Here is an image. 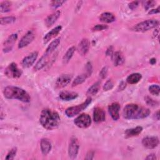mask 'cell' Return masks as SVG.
<instances>
[{
	"instance_id": "cell-1",
	"label": "cell",
	"mask_w": 160,
	"mask_h": 160,
	"mask_svg": "<svg viewBox=\"0 0 160 160\" xmlns=\"http://www.w3.org/2000/svg\"><path fill=\"white\" fill-rule=\"evenodd\" d=\"M60 117L58 113L49 109H44L42 111L39 122L42 126L48 130L56 129L60 124Z\"/></svg>"
},
{
	"instance_id": "cell-2",
	"label": "cell",
	"mask_w": 160,
	"mask_h": 160,
	"mask_svg": "<svg viewBox=\"0 0 160 160\" xmlns=\"http://www.w3.org/2000/svg\"><path fill=\"white\" fill-rule=\"evenodd\" d=\"M150 110L145 107L135 104H127L123 109L122 116L128 119H138L148 117Z\"/></svg>"
},
{
	"instance_id": "cell-3",
	"label": "cell",
	"mask_w": 160,
	"mask_h": 160,
	"mask_svg": "<svg viewBox=\"0 0 160 160\" xmlns=\"http://www.w3.org/2000/svg\"><path fill=\"white\" fill-rule=\"evenodd\" d=\"M5 98L11 99H18L24 102H28L31 100L29 94L24 89L16 86H7L3 90Z\"/></svg>"
},
{
	"instance_id": "cell-4",
	"label": "cell",
	"mask_w": 160,
	"mask_h": 160,
	"mask_svg": "<svg viewBox=\"0 0 160 160\" xmlns=\"http://www.w3.org/2000/svg\"><path fill=\"white\" fill-rule=\"evenodd\" d=\"M159 24V21L156 19H149L136 24L131 29L136 32H144L158 26Z\"/></svg>"
},
{
	"instance_id": "cell-5",
	"label": "cell",
	"mask_w": 160,
	"mask_h": 160,
	"mask_svg": "<svg viewBox=\"0 0 160 160\" xmlns=\"http://www.w3.org/2000/svg\"><path fill=\"white\" fill-rule=\"evenodd\" d=\"M91 102V98L89 97L82 104H79L76 106H72V107L68 108L66 110L65 113L68 117L72 118V117L78 114L80 112H81L84 109H86Z\"/></svg>"
},
{
	"instance_id": "cell-6",
	"label": "cell",
	"mask_w": 160,
	"mask_h": 160,
	"mask_svg": "<svg viewBox=\"0 0 160 160\" xmlns=\"http://www.w3.org/2000/svg\"><path fill=\"white\" fill-rule=\"evenodd\" d=\"M74 122L79 128H87L91 125V119L88 114H82L74 119Z\"/></svg>"
},
{
	"instance_id": "cell-7",
	"label": "cell",
	"mask_w": 160,
	"mask_h": 160,
	"mask_svg": "<svg viewBox=\"0 0 160 160\" xmlns=\"http://www.w3.org/2000/svg\"><path fill=\"white\" fill-rule=\"evenodd\" d=\"M4 73L6 76L10 78H18L21 76L22 72L18 68L16 63H11L5 69Z\"/></svg>"
},
{
	"instance_id": "cell-8",
	"label": "cell",
	"mask_w": 160,
	"mask_h": 160,
	"mask_svg": "<svg viewBox=\"0 0 160 160\" xmlns=\"http://www.w3.org/2000/svg\"><path fill=\"white\" fill-rule=\"evenodd\" d=\"M79 148V143L78 140L75 138H72L68 148V154L71 158L74 159L77 156Z\"/></svg>"
},
{
	"instance_id": "cell-9",
	"label": "cell",
	"mask_w": 160,
	"mask_h": 160,
	"mask_svg": "<svg viewBox=\"0 0 160 160\" xmlns=\"http://www.w3.org/2000/svg\"><path fill=\"white\" fill-rule=\"evenodd\" d=\"M142 144L147 149H154L159 144V139L155 136L146 137L142 139Z\"/></svg>"
},
{
	"instance_id": "cell-10",
	"label": "cell",
	"mask_w": 160,
	"mask_h": 160,
	"mask_svg": "<svg viewBox=\"0 0 160 160\" xmlns=\"http://www.w3.org/2000/svg\"><path fill=\"white\" fill-rule=\"evenodd\" d=\"M34 34L32 31H29L20 40L18 44L19 48H22L29 45L34 39Z\"/></svg>"
},
{
	"instance_id": "cell-11",
	"label": "cell",
	"mask_w": 160,
	"mask_h": 160,
	"mask_svg": "<svg viewBox=\"0 0 160 160\" xmlns=\"http://www.w3.org/2000/svg\"><path fill=\"white\" fill-rule=\"evenodd\" d=\"M38 53L37 51H34L31 52L28 56H26L22 61L21 64L24 68H29L31 66L34 62H35L37 57H38Z\"/></svg>"
},
{
	"instance_id": "cell-12",
	"label": "cell",
	"mask_w": 160,
	"mask_h": 160,
	"mask_svg": "<svg viewBox=\"0 0 160 160\" xmlns=\"http://www.w3.org/2000/svg\"><path fill=\"white\" fill-rule=\"evenodd\" d=\"M120 105L118 102H113L108 106V111L112 119L116 121L119 118Z\"/></svg>"
},
{
	"instance_id": "cell-13",
	"label": "cell",
	"mask_w": 160,
	"mask_h": 160,
	"mask_svg": "<svg viewBox=\"0 0 160 160\" xmlns=\"http://www.w3.org/2000/svg\"><path fill=\"white\" fill-rule=\"evenodd\" d=\"M17 38H18L17 34H12L6 40L3 45V51L4 52H8L11 51Z\"/></svg>"
},
{
	"instance_id": "cell-14",
	"label": "cell",
	"mask_w": 160,
	"mask_h": 160,
	"mask_svg": "<svg viewBox=\"0 0 160 160\" xmlns=\"http://www.w3.org/2000/svg\"><path fill=\"white\" fill-rule=\"evenodd\" d=\"M89 46H90L89 41L86 38L82 39L79 42L78 46V51L79 53L82 56L86 55L89 51Z\"/></svg>"
},
{
	"instance_id": "cell-15",
	"label": "cell",
	"mask_w": 160,
	"mask_h": 160,
	"mask_svg": "<svg viewBox=\"0 0 160 160\" xmlns=\"http://www.w3.org/2000/svg\"><path fill=\"white\" fill-rule=\"evenodd\" d=\"M71 76L69 74H64L59 76L56 81L55 85L58 88H62L66 86L71 81Z\"/></svg>"
},
{
	"instance_id": "cell-16",
	"label": "cell",
	"mask_w": 160,
	"mask_h": 160,
	"mask_svg": "<svg viewBox=\"0 0 160 160\" xmlns=\"http://www.w3.org/2000/svg\"><path fill=\"white\" fill-rule=\"evenodd\" d=\"M106 116L104 111L100 108H96L93 112V119L96 122H101L105 120Z\"/></svg>"
},
{
	"instance_id": "cell-17",
	"label": "cell",
	"mask_w": 160,
	"mask_h": 160,
	"mask_svg": "<svg viewBox=\"0 0 160 160\" xmlns=\"http://www.w3.org/2000/svg\"><path fill=\"white\" fill-rule=\"evenodd\" d=\"M61 28L62 27L61 26H58L54 28V29H52V30H51L48 33H47L43 38L44 44L48 43L50 40H51L52 38L56 37L58 34V33L60 32Z\"/></svg>"
},
{
	"instance_id": "cell-18",
	"label": "cell",
	"mask_w": 160,
	"mask_h": 160,
	"mask_svg": "<svg viewBox=\"0 0 160 160\" xmlns=\"http://www.w3.org/2000/svg\"><path fill=\"white\" fill-rule=\"evenodd\" d=\"M41 149L42 154L47 155L51 149V143L49 139L43 138L41 140Z\"/></svg>"
},
{
	"instance_id": "cell-19",
	"label": "cell",
	"mask_w": 160,
	"mask_h": 160,
	"mask_svg": "<svg viewBox=\"0 0 160 160\" xmlns=\"http://www.w3.org/2000/svg\"><path fill=\"white\" fill-rule=\"evenodd\" d=\"M112 59L114 66H116L122 65L125 61L122 54L118 51L115 52L112 54Z\"/></svg>"
},
{
	"instance_id": "cell-20",
	"label": "cell",
	"mask_w": 160,
	"mask_h": 160,
	"mask_svg": "<svg viewBox=\"0 0 160 160\" xmlns=\"http://www.w3.org/2000/svg\"><path fill=\"white\" fill-rule=\"evenodd\" d=\"M61 15V11H57L49 15L45 19V24L48 27L51 26L59 18Z\"/></svg>"
},
{
	"instance_id": "cell-21",
	"label": "cell",
	"mask_w": 160,
	"mask_h": 160,
	"mask_svg": "<svg viewBox=\"0 0 160 160\" xmlns=\"http://www.w3.org/2000/svg\"><path fill=\"white\" fill-rule=\"evenodd\" d=\"M142 128L141 126H137L134 128L126 129L124 132L125 137L126 138H131L134 136H137L142 132Z\"/></svg>"
},
{
	"instance_id": "cell-22",
	"label": "cell",
	"mask_w": 160,
	"mask_h": 160,
	"mask_svg": "<svg viewBox=\"0 0 160 160\" xmlns=\"http://www.w3.org/2000/svg\"><path fill=\"white\" fill-rule=\"evenodd\" d=\"M78 94L72 91H62L59 94V98L64 101H71L78 97Z\"/></svg>"
},
{
	"instance_id": "cell-23",
	"label": "cell",
	"mask_w": 160,
	"mask_h": 160,
	"mask_svg": "<svg viewBox=\"0 0 160 160\" xmlns=\"http://www.w3.org/2000/svg\"><path fill=\"white\" fill-rule=\"evenodd\" d=\"M50 54H48L46 53H45L41 58V59L38 61V62L36 63V66H34V69L36 71H38L39 69H41L42 68H44L47 63L48 62V59H49V56Z\"/></svg>"
},
{
	"instance_id": "cell-24",
	"label": "cell",
	"mask_w": 160,
	"mask_h": 160,
	"mask_svg": "<svg viewBox=\"0 0 160 160\" xmlns=\"http://www.w3.org/2000/svg\"><path fill=\"white\" fill-rule=\"evenodd\" d=\"M99 20L103 22L109 23L115 21V16L111 12H104L101 14Z\"/></svg>"
},
{
	"instance_id": "cell-25",
	"label": "cell",
	"mask_w": 160,
	"mask_h": 160,
	"mask_svg": "<svg viewBox=\"0 0 160 160\" xmlns=\"http://www.w3.org/2000/svg\"><path fill=\"white\" fill-rule=\"evenodd\" d=\"M142 76L139 73H132L127 78V82L129 84H134L138 83L141 79Z\"/></svg>"
},
{
	"instance_id": "cell-26",
	"label": "cell",
	"mask_w": 160,
	"mask_h": 160,
	"mask_svg": "<svg viewBox=\"0 0 160 160\" xmlns=\"http://www.w3.org/2000/svg\"><path fill=\"white\" fill-rule=\"evenodd\" d=\"M59 42H60L59 39H56L54 41H52L47 48L46 53L48 54H51L54 51V50L58 47Z\"/></svg>"
},
{
	"instance_id": "cell-27",
	"label": "cell",
	"mask_w": 160,
	"mask_h": 160,
	"mask_svg": "<svg viewBox=\"0 0 160 160\" xmlns=\"http://www.w3.org/2000/svg\"><path fill=\"white\" fill-rule=\"evenodd\" d=\"M100 86V82H96L94 84H93L88 90L87 91V95L89 96H94L97 94V92L99 91Z\"/></svg>"
},
{
	"instance_id": "cell-28",
	"label": "cell",
	"mask_w": 160,
	"mask_h": 160,
	"mask_svg": "<svg viewBox=\"0 0 160 160\" xmlns=\"http://www.w3.org/2000/svg\"><path fill=\"white\" fill-rule=\"evenodd\" d=\"M75 49H76V48L74 46L71 47L70 48L68 49V50L66 51V52L65 53V54L62 58L64 63H68L69 62L70 59L72 58V56L75 51Z\"/></svg>"
},
{
	"instance_id": "cell-29",
	"label": "cell",
	"mask_w": 160,
	"mask_h": 160,
	"mask_svg": "<svg viewBox=\"0 0 160 160\" xmlns=\"http://www.w3.org/2000/svg\"><path fill=\"white\" fill-rule=\"evenodd\" d=\"M88 76L89 75L87 73H86V74H82L77 76L76 78L74 80V81L72 82V86H75L82 84L83 82H84L86 81V79Z\"/></svg>"
},
{
	"instance_id": "cell-30",
	"label": "cell",
	"mask_w": 160,
	"mask_h": 160,
	"mask_svg": "<svg viewBox=\"0 0 160 160\" xmlns=\"http://www.w3.org/2000/svg\"><path fill=\"white\" fill-rule=\"evenodd\" d=\"M11 2L9 1H2L0 4L1 12H6L11 11Z\"/></svg>"
},
{
	"instance_id": "cell-31",
	"label": "cell",
	"mask_w": 160,
	"mask_h": 160,
	"mask_svg": "<svg viewBox=\"0 0 160 160\" xmlns=\"http://www.w3.org/2000/svg\"><path fill=\"white\" fill-rule=\"evenodd\" d=\"M16 20V18L13 16H8V17H4L1 18V25H5L7 24H10L13 22H14Z\"/></svg>"
},
{
	"instance_id": "cell-32",
	"label": "cell",
	"mask_w": 160,
	"mask_h": 160,
	"mask_svg": "<svg viewBox=\"0 0 160 160\" xmlns=\"http://www.w3.org/2000/svg\"><path fill=\"white\" fill-rule=\"evenodd\" d=\"M149 91L151 94H152L153 95L158 96L159 94V92H160L159 86L158 85L152 84L149 87Z\"/></svg>"
},
{
	"instance_id": "cell-33",
	"label": "cell",
	"mask_w": 160,
	"mask_h": 160,
	"mask_svg": "<svg viewBox=\"0 0 160 160\" xmlns=\"http://www.w3.org/2000/svg\"><path fill=\"white\" fill-rule=\"evenodd\" d=\"M16 152H17V149L16 148H12L9 152L8 154H7L6 157V159L7 160H11V159H13L16 156Z\"/></svg>"
},
{
	"instance_id": "cell-34",
	"label": "cell",
	"mask_w": 160,
	"mask_h": 160,
	"mask_svg": "<svg viewBox=\"0 0 160 160\" xmlns=\"http://www.w3.org/2000/svg\"><path fill=\"white\" fill-rule=\"evenodd\" d=\"M64 2H65V1H52L51 3V6L52 9H56L60 7Z\"/></svg>"
},
{
	"instance_id": "cell-35",
	"label": "cell",
	"mask_w": 160,
	"mask_h": 160,
	"mask_svg": "<svg viewBox=\"0 0 160 160\" xmlns=\"http://www.w3.org/2000/svg\"><path fill=\"white\" fill-rule=\"evenodd\" d=\"M145 101L146 102V103L148 104H149V106H158V102L156 101H154V99H152V98L148 97V96H146L145 97Z\"/></svg>"
},
{
	"instance_id": "cell-36",
	"label": "cell",
	"mask_w": 160,
	"mask_h": 160,
	"mask_svg": "<svg viewBox=\"0 0 160 160\" xmlns=\"http://www.w3.org/2000/svg\"><path fill=\"white\" fill-rule=\"evenodd\" d=\"M113 86H114V84H113L112 81L111 79H109L108 81H107L104 84V85L103 86V89L104 91H109L113 88Z\"/></svg>"
},
{
	"instance_id": "cell-37",
	"label": "cell",
	"mask_w": 160,
	"mask_h": 160,
	"mask_svg": "<svg viewBox=\"0 0 160 160\" xmlns=\"http://www.w3.org/2000/svg\"><path fill=\"white\" fill-rule=\"evenodd\" d=\"M155 3H156V2L154 1H144V7L145 9L148 10L151 8L153 7L154 6Z\"/></svg>"
},
{
	"instance_id": "cell-38",
	"label": "cell",
	"mask_w": 160,
	"mask_h": 160,
	"mask_svg": "<svg viewBox=\"0 0 160 160\" xmlns=\"http://www.w3.org/2000/svg\"><path fill=\"white\" fill-rule=\"evenodd\" d=\"M108 26L104 24H97L95 26L93 27L92 31H102L108 29Z\"/></svg>"
},
{
	"instance_id": "cell-39",
	"label": "cell",
	"mask_w": 160,
	"mask_h": 160,
	"mask_svg": "<svg viewBox=\"0 0 160 160\" xmlns=\"http://www.w3.org/2000/svg\"><path fill=\"white\" fill-rule=\"evenodd\" d=\"M139 3V1H132V2H130L129 4V8L133 10V9H136L138 6Z\"/></svg>"
},
{
	"instance_id": "cell-40",
	"label": "cell",
	"mask_w": 160,
	"mask_h": 160,
	"mask_svg": "<svg viewBox=\"0 0 160 160\" xmlns=\"http://www.w3.org/2000/svg\"><path fill=\"white\" fill-rule=\"evenodd\" d=\"M107 72H108V69H107V68L106 67H104L102 69V70L100 72V74H99V76L102 78H105L106 76V74H107Z\"/></svg>"
},
{
	"instance_id": "cell-41",
	"label": "cell",
	"mask_w": 160,
	"mask_h": 160,
	"mask_svg": "<svg viewBox=\"0 0 160 160\" xmlns=\"http://www.w3.org/2000/svg\"><path fill=\"white\" fill-rule=\"evenodd\" d=\"M145 159H147V160H156V157L154 154H151L148 155Z\"/></svg>"
},
{
	"instance_id": "cell-42",
	"label": "cell",
	"mask_w": 160,
	"mask_h": 160,
	"mask_svg": "<svg viewBox=\"0 0 160 160\" xmlns=\"http://www.w3.org/2000/svg\"><path fill=\"white\" fill-rule=\"evenodd\" d=\"M93 156H94V153L91 151H89L87 155H86V157L85 159H92L93 158Z\"/></svg>"
},
{
	"instance_id": "cell-43",
	"label": "cell",
	"mask_w": 160,
	"mask_h": 160,
	"mask_svg": "<svg viewBox=\"0 0 160 160\" xmlns=\"http://www.w3.org/2000/svg\"><path fill=\"white\" fill-rule=\"evenodd\" d=\"M159 7H158L157 9H152V10H151L149 12V14H154V13H159Z\"/></svg>"
},
{
	"instance_id": "cell-44",
	"label": "cell",
	"mask_w": 160,
	"mask_h": 160,
	"mask_svg": "<svg viewBox=\"0 0 160 160\" xmlns=\"http://www.w3.org/2000/svg\"><path fill=\"white\" fill-rule=\"evenodd\" d=\"M150 62L151 64H154L156 63V59L155 58H152L151 60H150Z\"/></svg>"
},
{
	"instance_id": "cell-45",
	"label": "cell",
	"mask_w": 160,
	"mask_h": 160,
	"mask_svg": "<svg viewBox=\"0 0 160 160\" xmlns=\"http://www.w3.org/2000/svg\"><path fill=\"white\" fill-rule=\"evenodd\" d=\"M159 111H158L156 112V113L155 114L156 116L157 117V118H156V119H157V120H159Z\"/></svg>"
}]
</instances>
